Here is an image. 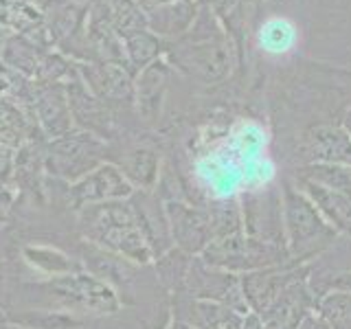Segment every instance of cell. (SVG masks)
<instances>
[{"label": "cell", "instance_id": "3957f363", "mask_svg": "<svg viewBox=\"0 0 351 329\" xmlns=\"http://www.w3.org/2000/svg\"><path fill=\"white\" fill-rule=\"evenodd\" d=\"M200 259L206 266L233 274H246L252 270L283 266V263L294 261L288 246L252 239L244 230L211 239V244L200 252Z\"/></svg>", "mask_w": 351, "mask_h": 329}, {"label": "cell", "instance_id": "ba28073f", "mask_svg": "<svg viewBox=\"0 0 351 329\" xmlns=\"http://www.w3.org/2000/svg\"><path fill=\"white\" fill-rule=\"evenodd\" d=\"M241 222L248 237L288 246L281 195L274 191H248L241 195Z\"/></svg>", "mask_w": 351, "mask_h": 329}, {"label": "cell", "instance_id": "30bf717a", "mask_svg": "<svg viewBox=\"0 0 351 329\" xmlns=\"http://www.w3.org/2000/svg\"><path fill=\"white\" fill-rule=\"evenodd\" d=\"M165 215H167L169 233L176 248L191 257H200V252L213 239L208 208L186 206L182 202H167L165 204Z\"/></svg>", "mask_w": 351, "mask_h": 329}, {"label": "cell", "instance_id": "603a6c76", "mask_svg": "<svg viewBox=\"0 0 351 329\" xmlns=\"http://www.w3.org/2000/svg\"><path fill=\"white\" fill-rule=\"evenodd\" d=\"M169 329H195V327L186 325V323H182V321H173V323L169 325Z\"/></svg>", "mask_w": 351, "mask_h": 329}, {"label": "cell", "instance_id": "2e32d148", "mask_svg": "<svg viewBox=\"0 0 351 329\" xmlns=\"http://www.w3.org/2000/svg\"><path fill=\"white\" fill-rule=\"evenodd\" d=\"M316 314L329 329H351V292H327L316 301Z\"/></svg>", "mask_w": 351, "mask_h": 329}, {"label": "cell", "instance_id": "4fadbf2b", "mask_svg": "<svg viewBox=\"0 0 351 329\" xmlns=\"http://www.w3.org/2000/svg\"><path fill=\"white\" fill-rule=\"evenodd\" d=\"M303 193L340 237H351V195L312 180L303 182Z\"/></svg>", "mask_w": 351, "mask_h": 329}, {"label": "cell", "instance_id": "e0dca14e", "mask_svg": "<svg viewBox=\"0 0 351 329\" xmlns=\"http://www.w3.org/2000/svg\"><path fill=\"white\" fill-rule=\"evenodd\" d=\"M296 29L290 20L285 18H270L259 31V44L266 53H288L296 44Z\"/></svg>", "mask_w": 351, "mask_h": 329}, {"label": "cell", "instance_id": "44dd1931", "mask_svg": "<svg viewBox=\"0 0 351 329\" xmlns=\"http://www.w3.org/2000/svg\"><path fill=\"white\" fill-rule=\"evenodd\" d=\"M299 329H329V325L323 321L321 316H318L316 312H312L310 316L305 318V321L301 323V327Z\"/></svg>", "mask_w": 351, "mask_h": 329}, {"label": "cell", "instance_id": "5bb4252c", "mask_svg": "<svg viewBox=\"0 0 351 329\" xmlns=\"http://www.w3.org/2000/svg\"><path fill=\"white\" fill-rule=\"evenodd\" d=\"M38 117L40 123L49 136L60 138L64 134H69L71 130V108L66 101L62 88H47L38 95Z\"/></svg>", "mask_w": 351, "mask_h": 329}, {"label": "cell", "instance_id": "7c38bea8", "mask_svg": "<svg viewBox=\"0 0 351 329\" xmlns=\"http://www.w3.org/2000/svg\"><path fill=\"white\" fill-rule=\"evenodd\" d=\"M182 299L176 303V321H182L195 329H239L244 314L235 312L233 307L204 301V299H191V296L180 294Z\"/></svg>", "mask_w": 351, "mask_h": 329}, {"label": "cell", "instance_id": "52a82bcc", "mask_svg": "<svg viewBox=\"0 0 351 329\" xmlns=\"http://www.w3.org/2000/svg\"><path fill=\"white\" fill-rule=\"evenodd\" d=\"M101 143L90 134H64L49 149V169L66 180H82L101 164Z\"/></svg>", "mask_w": 351, "mask_h": 329}, {"label": "cell", "instance_id": "8992f818", "mask_svg": "<svg viewBox=\"0 0 351 329\" xmlns=\"http://www.w3.org/2000/svg\"><path fill=\"white\" fill-rule=\"evenodd\" d=\"M307 272H310L307 263L290 261L283 263V266H270V268L239 274L241 292H244V301L248 305V310L255 314H263L292 283L307 279Z\"/></svg>", "mask_w": 351, "mask_h": 329}, {"label": "cell", "instance_id": "8fae6325", "mask_svg": "<svg viewBox=\"0 0 351 329\" xmlns=\"http://www.w3.org/2000/svg\"><path fill=\"white\" fill-rule=\"evenodd\" d=\"M71 191L77 206H90L112 200H125L134 193V186H132L128 175H123V171H119L114 164H99L95 171L84 175Z\"/></svg>", "mask_w": 351, "mask_h": 329}, {"label": "cell", "instance_id": "ac0fdd59", "mask_svg": "<svg viewBox=\"0 0 351 329\" xmlns=\"http://www.w3.org/2000/svg\"><path fill=\"white\" fill-rule=\"evenodd\" d=\"M191 259H193L191 255H186V252H182L178 248H171L165 252V255L156 257V268H158L160 281L176 292L182 290L186 272H189V266H191Z\"/></svg>", "mask_w": 351, "mask_h": 329}, {"label": "cell", "instance_id": "277c9868", "mask_svg": "<svg viewBox=\"0 0 351 329\" xmlns=\"http://www.w3.org/2000/svg\"><path fill=\"white\" fill-rule=\"evenodd\" d=\"M38 290L62 303L66 310H73V314H114L121 307L112 285L86 272L55 277L38 285Z\"/></svg>", "mask_w": 351, "mask_h": 329}, {"label": "cell", "instance_id": "7402d4cb", "mask_svg": "<svg viewBox=\"0 0 351 329\" xmlns=\"http://www.w3.org/2000/svg\"><path fill=\"white\" fill-rule=\"evenodd\" d=\"M239 329H266V325H263L261 316L255 314V312H248L244 316V321H241V327Z\"/></svg>", "mask_w": 351, "mask_h": 329}, {"label": "cell", "instance_id": "d6986e66", "mask_svg": "<svg viewBox=\"0 0 351 329\" xmlns=\"http://www.w3.org/2000/svg\"><path fill=\"white\" fill-rule=\"evenodd\" d=\"M9 321L18 323L22 329H75L84 325L82 318L66 312H27L11 316Z\"/></svg>", "mask_w": 351, "mask_h": 329}, {"label": "cell", "instance_id": "d4e9b609", "mask_svg": "<svg viewBox=\"0 0 351 329\" xmlns=\"http://www.w3.org/2000/svg\"><path fill=\"white\" fill-rule=\"evenodd\" d=\"M20 329H22V327H20Z\"/></svg>", "mask_w": 351, "mask_h": 329}, {"label": "cell", "instance_id": "cb8c5ba5", "mask_svg": "<svg viewBox=\"0 0 351 329\" xmlns=\"http://www.w3.org/2000/svg\"><path fill=\"white\" fill-rule=\"evenodd\" d=\"M349 195H351V189H349Z\"/></svg>", "mask_w": 351, "mask_h": 329}, {"label": "cell", "instance_id": "5b68a950", "mask_svg": "<svg viewBox=\"0 0 351 329\" xmlns=\"http://www.w3.org/2000/svg\"><path fill=\"white\" fill-rule=\"evenodd\" d=\"M182 290L191 299H204V301H215L233 307L239 314H248V305L244 301V292H241V279L239 274L219 270L213 266H206L200 257L191 259L189 272Z\"/></svg>", "mask_w": 351, "mask_h": 329}, {"label": "cell", "instance_id": "ffe728a7", "mask_svg": "<svg viewBox=\"0 0 351 329\" xmlns=\"http://www.w3.org/2000/svg\"><path fill=\"white\" fill-rule=\"evenodd\" d=\"M128 175L136 184L149 186L154 182V175H156V160H154L152 151H134L132 154Z\"/></svg>", "mask_w": 351, "mask_h": 329}, {"label": "cell", "instance_id": "6da1fadb", "mask_svg": "<svg viewBox=\"0 0 351 329\" xmlns=\"http://www.w3.org/2000/svg\"><path fill=\"white\" fill-rule=\"evenodd\" d=\"M86 235L97 246H104L117 255L125 257L132 263L145 266L154 259V250L147 237L138 228V219L134 206L123 200L90 204L84 219Z\"/></svg>", "mask_w": 351, "mask_h": 329}, {"label": "cell", "instance_id": "9a60e30c", "mask_svg": "<svg viewBox=\"0 0 351 329\" xmlns=\"http://www.w3.org/2000/svg\"><path fill=\"white\" fill-rule=\"evenodd\" d=\"M84 259H86V266H88V270H90V274H95L97 279H101L106 283L130 281L132 272H134L132 261L117 255V252H112V250L108 252V248L104 250V248H97V246H86Z\"/></svg>", "mask_w": 351, "mask_h": 329}, {"label": "cell", "instance_id": "9c48e42d", "mask_svg": "<svg viewBox=\"0 0 351 329\" xmlns=\"http://www.w3.org/2000/svg\"><path fill=\"white\" fill-rule=\"evenodd\" d=\"M307 266V285L316 301L327 292H351V237H338L334 246H329Z\"/></svg>", "mask_w": 351, "mask_h": 329}, {"label": "cell", "instance_id": "7a4b0ae2", "mask_svg": "<svg viewBox=\"0 0 351 329\" xmlns=\"http://www.w3.org/2000/svg\"><path fill=\"white\" fill-rule=\"evenodd\" d=\"M281 206L285 241H288V250L294 261L310 263L318 255H323L329 246H334V241L340 237L318 213L310 197L303 191H296L294 186H283Z\"/></svg>", "mask_w": 351, "mask_h": 329}]
</instances>
